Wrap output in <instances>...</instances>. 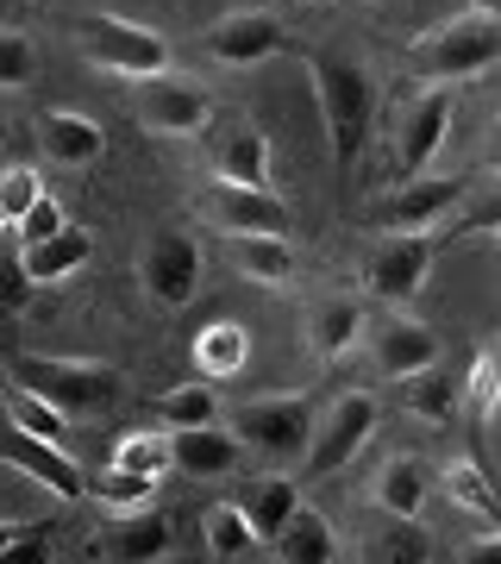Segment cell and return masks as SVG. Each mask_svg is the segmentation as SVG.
<instances>
[{"label": "cell", "mask_w": 501, "mask_h": 564, "mask_svg": "<svg viewBox=\"0 0 501 564\" xmlns=\"http://www.w3.org/2000/svg\"><path fill=\"white\" fill-rule=\"evenodd\" d=\"M307 76H314V95H320V120H326V144H333V170L351 176L370 144V126H377V76L363 69L358 57H339V51H307Z\"/></svg>", "instance_id": "6da1fadb"}, {"label": "cell", "mask_w": 501, "mask_h": 564, "mask_svg": "<svg viewBox=\"0 0 501 564\" xmlns=\"http://www.w3.org/2000/svg\"><path fill=\"white\" fill-rule=\"evenodd\" d=\"M495 63H501V20L477 13V7H464L458 20L433 25L407 44V69L421 82H470Z\"/></svg>", "instance_id": "7a4b0ae2"}, {"label": "cell", "mask_w": 501, "mask_h": 564, "mask_svg": "<svg viewBox=\"0 0 501 564\" xmlns=\"http://www.w3.org/2000/svg\"><path fill=\"white\" fill-rule=\"evenodd\" d=\"M7 370H13V383L39 389L44 402H57L69 421H76V414H100V408H113V402H120V389H126V377L113 370V364H100V358H44V351H13Z\"/></svg>", "instance_id": "3957f363"}, {"label": "cell", "mask_w": 501, "mask_h": 564, "mask_svg": "<svg viewBox=\"0 0 501 564\" xmlns=\"http://www.w3.org/2000/svg\"><path fill=\"white\" fill-rule=\"evenodd\" d=\"M76 51L95 63V69L126 76V82L170 69V39H163L157 25L126 20V13H81L76 20Z\"/></svg>", "instance_id": "277c9868"}, {"label": "cell", "mask_w": 501, "mask_h": 564, "mask_svg": "<svg viewBox=\"0 0 501 564\" xmlns=\"http://www.w3.org/2000/svg\"><path fill=\"white\" fill-rule=\"evenodd\" d=\"M214 95L200 88L195 76H176V69H157V76L132 82V120L157 139H200L214 126Z\"/></svg>", "instance_id": "5b68a950"}, {"label": "cell", "mask_w": 501, "mask_h": 564, "mask_svg": "<svg viewBox=\"0 0 501 564\" xmlns=\"http://www.w3.org/2000/svg\"><path fill=\"white\" fill-rule=\"evenodd\" d=\"M314 402L307 395H258V402L232 408V433H239L258 458L270 464H301L314 445Z\"/></svg>", "instance_id": "8992f818"}, {"label": "cell", "mask_w": 501, "mask_h": 564, "mask_svg": "<svg viewBox=\"0 0 501 564\" xmlns=\"http://www.w3.org/2000/svg\"><path fill=\"white\" fill-rule=\"evenodd\" d=\"M370 433H377V402H370L363 389H345L339 402L314 421V445H307L301 470H307V477H339L345 464L363 452Z\"/></svg>", "instance_id": "52a82bcc"}, {"label": "cell", "mask_w": 501, "mask_h": 564, "mask_svg": "<svg viewBox=\"0 0 501 564\" xmlns=\"http://www.w3.org/2000/svg\"><path fill=\"white\" fill-rule=\"evenodd\" d=\"M0 464H13L20 477H32L39 489H51L57 502H81L88 496V470L69 458V445L57 440H39V433H25L0 414Z\"/></svg>", "instance_id": "ba28073f"}, {"label": "cell", "mask_w": 501, "mask_h": 564, "mask_svg": "<svg viewBox=\"0 0 501 564\" xmlns=\"http://www.w3.org/2000/svg\"><path fill=\"white\" fill-rule=\"evenodd\" d=\"M439 258V239L433 232H395V239H382L363 263V289L389 307H407L414 295L426 289V270Z\"/></svg>", "instance_id": "9c48e42d"}, {"label": "cell", "mask_w": 501, "mask_h": 564, "mask_svg": "<svg viewBox=\"0 0 501 564\" xmlns=\"http://www.w3.org/2000/svg\"><path fill=\"white\" fill-rule=\"evenodd\" d=\"M139 289L157 307H188L200 295V245L182 226L151 232V245H144V258H139Z\"/></svg>", "instance_id": "30bf717a"}, {"label": "cell", "mask_w": 501, "mask_h": 564, "mask_svg": "<svg viewBox=\"0 0 501 564\" xmlns=\"http://www.w3.org/2000/svg\"><path fill=\"white\" fill-rule=\"evenodd\" d=\"M464 195H470L464 176H426L421 170V176H401V188L377 207V220L389 226V232H439V220L458 214Z\"/></svg>", "instance_id": "8fae6325"}, {"label": "cell", "mask_w": 501, "mask_h": 564, "mask_svg": "<svg viewBox=\"0 0 501 564\" xmlns=\"http://www.w3.org/2000/svg\"><path fill=\"white\" fill-rule=\"evenodd\" d=\"M200 39H207V57H214V63L251 69V63H270V57L288 51V25H282L276 13H263V7H239V13L214 20Z\"/></svg>", "instance_id": "7c38bea8"}, {"label": "cell", "mask_w": 501, "mask_h": 564, "mask_svg": "<svg viewBox=\"0 0 501 564\" xmlns=\"http://www.w3.org/2000/svg\"><path fill=\"white\" fill-rule=\"evenodd\" d=\"M370 364H377V377L382 383H401V377H414V370H426V364H439L445 358V345H439V333L426 321H414V314H382L370 333Z\"/></svg>", "instance_id": "4fadbf2b"}, {"label": "cell", "mask_w": 501, "mask_h": 564, "mask_svg": "<svg viewBox=\"0 0 501 564\" xmlns=\"http://www.w3.org/2000/svg\"><path fill=\"white\" fill-rule=\"evenodd\" d=\"M445 132H451V95H445V82H433L426 95L407 101V113H401V126H395V170L401 176L433 170Z\"/></svg>", "instance_id": "5bb4252c"}, {"label": "cell", "mask_w": 501, "mask_h": 564, "mask_svg": "<svg viewBox=\"0 0 501 564\" xmlns=\"http://www.w3.org/2000/svg\"><path fill=\"white\" fill-rule=\"evenodd\" d=\"M207 220L226 226V232H282V239H288L295 214H288V202H282V195H270V188L214 176V188H207Z\"/></svg>", "instance_id": "9a60e30c"}, {"label": "cell", "mask_w": 501, "mask_h": 564, "mask_svg": "<svg viewBox=\"0 0 501 564\" xmlns=\"http://www.w3.org/2000/svg\"><path fill=\"white\" fill-rule=\"evenodd\" d=\"M207 163L220 182H251V188H270V139H263L251 120H220L207 126Z\"/></svg>", "instance_id": "2e32d148"}, {"label": "cell", "mask_w": 501, "mask_h": 564, "mask_svg": "<svg viewBox=\"0 0 501 564\" xmlns=\"http://www.w3.org/2000/svg\"><path fill=\"white\" fill-rule=\"evenodd\" d=\"M95 552L113 564H157L170 558V521L157 508H126V514H113L95 533Z\"/></svg>", "instance_id": "e0dca14e"}, {"label": "cell", "mask_w": 501, "mask_h": 564, "mask_svg": "<svg viewBox=\"0 0 501 564\" xmlns=\"http://www.w3.org/2000/svg\"><path fill=\"white\" fill-rule=\"evenodd\" d=\"M170 445H176V470L182 477H200V484H214V477H232L244 458V440L232 426H170Z\"/></svg>", "instance_id": "ac0fdd59"}, {"label": "cell", "mask_w": 501, "mask_h": 564, "mask_svg": "<svg viewBox=\"0 0 501 564\" xmlns=\"http://www.w3.org/2000/svg\"><path fill=\"white\" fill-rule=\"evenodd\" d=\"M39 151L51 163H63V170H88V163H100V151H107V132H100V120H88L76 107H44L39 113Z\"/></svg>", "instance_id": "d6986e66"}, {"label": "cell", "mask_w": 501, "mask_h": 564, "mask_svg": "<svg viewBox=\"0 0 501 564\" xmlns=\"http://www.w3.org/2000/svg\"><path fill=\"white\" fill-rule=\"evenodd\" d=\"M363 333H370V314H363L358 295H326V302L307 307V351L320 364H339Z\"/></svg>", "instance_id": "ffe728a7"}, {"label": "cell", "mask_w": 501, "mask_h": 564, "mask_svg": "<svg viewBox=\"0 0 501 564\" xmlns=\"http://www.w3.org/2000/svg\"><path fill=\"white\" fill-rule=\"evenodd\" d=\"M370 496H377L382 514H395V521H421L426 496H433V470H426V458H414V452H395V458H382Z\"/></svg>", "instance_id": "44dd1931"}, {"label": "cell", "mask_w": 501, "mask_h": 564, "mask_svg": "<svg viewBox=\"0 0 501 564\" xmlns=\"http://www.w3.org/2000/svg\"><path fill=\"white\" fill-rule=\"evenodd\" d=\"M232 263H239L244 282H263V289H282L295 276V245L282 232H232Z\"/></svg>", "instance_id": "7402d4cb"}, {"label": "cell", "mask_w": 501, "mask_h": 564, "mask_svg": "<svg viewBox=\"0 0 501 564\" xmlns=\"http://www.w3.org/2000/svg\"><path fill=\"white\" fill-rule=\"evenodd\" d=\"M188 351H195V370L207 383H232L244 370V358H251V333H244L239 321H207Z\"/></svg>", "instance_id": "603a6c76"}, {"label": "cell", "mask_w": 501, "mask_h": 564, "mask_svg": "<svg viewBox=\"0 0 501 564\" xmlns=\"http://www.w3.org/2000/svg\"><path fill=\"white\" fill-rule=\"evenodd\" d=\"M88 258H95V232H81V226H63V232H51V239L25 245V270H32V282H39V289L69 282Z\"/></svg>", "instance_id": "cb8c5ba5"}, {"label": "cell", "mask_w": 501, "mask_h": 564, "mask_svg": "<svg viewBox=\"0 0 501 564\" xmlns=\"http://www.w3.org/2000/svg\"><path fill=\"white\" fill-rule=\"evenodd\" d=\"M270 552L288 564H333L339 558V533H333V521H326L320 508H295L288 527L270 540Z\"/></svg>", "instance_id": "d4e9b609"}, {"label": "cell", "mask_w": 501, "mask_h": 564, "mask_svg": "<svg viewBox=\"0 0 501 564\" xmlns=\"http://www.w3.org/2000/svg\"><path fill=\"white\" fill-rule=\"evenodd\" d=\"M200 545H207V558H251V552H263L258 527H251V514L239 502L200 508Z\"/></svg>", "instance_id": "484cf974"}, {"label": "cell", "mask_w": 501, "mask_h": 564, "mask_svg": "<svg viewBox=\"0 0 501 564\" xmlns=\"http://www.w3.org/2000/svg\"><path fill=\"white\" fill-rule=\"evenodd\" d=\"M239 508L251 514V527H258V540L270 545V540L282 533V527H288V514L301 508V489L288 484V477H276V470H270V477H258V484H244Z\"/></svg>", "instance_id": "4316f807"}, {"label": "cell", "mask_w": 501, "mask_h": 564, "mask_svg": "<svg viewBox=\"0 0 501 564\" xmlns=\"http://www.w3.org/2000/svg\"><path fill=\"white\" fill-rule=\"evenodd\" d=\"M0 414L13 426H25V433H39V440H57L69 445V414H63L57 402H44L39 389H25V383H7L0 389Z\"/></svg>", "instance_id": "83f0119b"}, {"label": "cell", "mask_w": 501, "mask_h": 564, "mask_svg": "<svg viewBox=\"0 0 501 564\" xmlns=\"http://www.w3.org/2000/svg\"><path fill=\"white\" fill-rule=\"evenodd\" d=\"M401 402H407V414H421V421L445 426L451 414H458L464 389L445 377L439 364H426V370H414V377H401Z\"/></svg>", "instance_id": "f1b7e54d"}, {"label": "cell", "mask_w": 501, "mask_h": 564, "mask_svg": "<svg viewBox=\"0 0 501 564\" xmlns=\"http://www.w3.org/2000/svg\"><path fill=\"white\" fill-rule=\"evenodd\" d=\"M107 464L139 470V477H170V470H176V445H170V433L139 426V433H120V440H113V458Z\"/></svg>", "instance_id": "f546056e"}, {"label": "cell", "mask_w": 501, "mask_h": 564, "mask_svg": "<svg viewBox=\"0 0 501 564\" xmlns=\"http://www.w3.org/2000/svg\"><path fill=\"white\" fill-rule=\"evenodd\" d=\"M32 270H25V239H20V226L7 220L0 226V314L13 321V314H25V302H32Z\"/></svg>", "instance_id": "4dcf8cb0"}, {"label": "cell", "mask_w": 501, "mask_h": 564, "mask_svg": "<svg viewBox=\"0 0 501 564\" xmlns=\"http://www.w3.org/2000/svg\"><path fill=\"white\" fill-rule=\"evenodd\" d=\"M439 484H445V496H451L458 508H470V514H482V521H501V496L489 489V477H482L477 458H451L439 470Z\"/></svg>", "instance_id": "1f68e13d"}, {"label": "cell", "mask_w": 501, "mask_h": 564, "mask_svg": "<svg viewBox=\"0 0 501 564\" xmlns=\"http://www.w3.org/2000/svg\"><path fill=\"white\" fill-rule=\"evenodd\" d=\"M151 496H157V477H139V470H120V464H107V470L88 477V502L113 508V514H126V508H151Z\"/></svg>", "instance_id": "d6a6232c"}, {"label": "cell", "mask_w": 501, "mask_h": 564, "mask_svg": "<svg viewBox=\"0 0 501 564\" xmlns=\"http://www.w3.org/2000/svg\"><path fill=\"white\" fill-rule=\"evenodd\" d=\"M151 408H157L163 426H214L220 421V395L207 389V377L200 383H182V389H163Z\"/></svg>", "instance_id": "836d02e7"}, {"label": "cell", "mask_w": 501, "mask_h": 564, "mask_svg": "<svg viewBox=\"0 0 501 564\" xmlns=\"http://www.w3.org/2000/svg\"><path fill=\"white\" fill-rule=\"evenodd\" d=\"M32 69H39V51H32V39H25L20 25H0V95L25 88V82H32Z\"/></svg>", "instance_id": "e575fe53"}, {"label": "cell", "mask_w": 501, "mask_h": 564, "mask_svg": "<svg viewBox=\"0 0 501 564\" xmlns=\"http://www.w3.org/2000/svg\"><path fill=\"white\" fill-rule=\"evenodd\" d=\"M39 195H44V170L39 163H7V170H0V214H7V220H20Z\"/></svg>", "instance_id": "d590c367"}, {"label": "cell", "mask_w": 501, "mask_h": 564, "mask_svg": "<svg viewBox=\"0 0 501 564\" xmlns=\"http://www.w3.org/2000/svg\"><path fill=\"white\" fill-rule=\"evenodd\" d=\"M464 402L477 408V414H495V408H501V358H495V351H482V358H477L470 383H464Z\"/></svg>", "instance_id": "8d00e7d4"}, {"label": "cell", "mask_w": 501, "mask_h": 564, "mask_svg": "<svg viewBox=\"0 0 501 564\" xmlns=\"http://www.w3.org/2000/svg\"><path fill=\"white\" fill-rule=\"evenodd\" d=\"M13 226H20V239H25V245H39V239H51V232H63V226H69V214H63V202L51 195V188H44V195L25 207Z\"/></svg>", "instance_id": "74e56055"}, {"label": "cell", "mask_w": 501, "mask_h": 564, "mask_svg": "<svg viewBox=\"0 0 501 564\" xmlns=\"http://www.w3.org/2000/svg\"><path fill=\"white\" fill-rule=\"evenodd\" d=\"M39 533H51V521H0V558H13V552H20L25 540H39Z\"/></svg>", "instance_id": "f35d334b"}, {"label": "cell", "mask_w": 501, "mask_h": 564, "mask_svg": "<svg viewBox=\"0 0 501 564\" xmlns=\"http://www.w3.org/2000/svg\"><path fill=\"white\" fill-rule=\"evenodd\" d=\"M482 170H489V176H501V113L489 120V132H482Z\"/></svg>", "instance_id": "ab89813d"}, {"label": "cell", "mask_w": 501, "mask_h": 564, "mask_svg": "<svg viewBox=\"0 0 501 564\" xmlns=\"http://www.w3.org/2000/svg\"><path fill=\"white\" fill-rule=\"evenodd\" d=\"M464 7H477V13H495V20H501V0H464Z\"/></svg>", "instance_id": "60d3db41"}, {"label": "cell", "mask_w": 501, "mask_h": 564, "mask_svg": "<svg viewBox=\"0 0 501 564\" xmlns=\"http://www.w3.org/2000/svg\"><path fill=\"white\" fill-rule=\"evenodd\" d=\"M13 13H20V0H0V25H13Z\"/></svg>", "instance_id": "b9f144b4"}, {"label": "cell", "mask_w": 501, "mask_h": 564, "mask_svg": "<svg viewBox=\"0 0 501 564\" xmlns=\"http://www.w3.org/2000/svg\"><path fill=\"white\" fill-rule=\"evenodd\" d=\"M0 144H7V113H0Z\"/></svg>", "instance_id": "7bdbcfd3"}, {"label": "cell", "mask_w": 501, "mask_h": 564, "mask_svg": "<svg viewBox=\"0 0 501 564\" xmlns=\"http://www.w3.org/2000/svg\"><path fill=\"white\" fill-rule=\"evenodd\" d=\"M0 226H7V214H0Z\"/></svg>", "instance_id": "ee69618b"}]
</instances>
